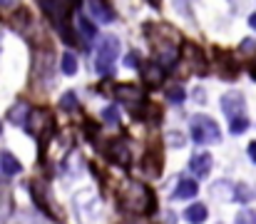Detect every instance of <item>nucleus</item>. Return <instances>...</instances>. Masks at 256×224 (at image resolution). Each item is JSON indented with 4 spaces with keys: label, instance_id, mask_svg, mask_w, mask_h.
I'll list each match as a JSON object with an SVG mask.
<instances>
[{
    "label": "nucleus",
    "instance_id": "f257e3e1",
    "mask_svg": "<svg viewBox=\"0 0 256 224\" xmlns=\"http://www.w3.org/2000/svg\"><path fill=\"white\" fill-rule=\"evenodd\" d=\"M122 207L134 214H147L154 207V194L142 182H127V187L122 192Z\"/></svg>",
    "mask_w": 256,
    "mask_h": 224
},
{
    "label": "nucleus",
    "instance_id": "f03ea898",
    "mask_svg": "<svg viewBox=\"0 0 256 224\" xmlns=\"http://www.w3.org/2000/svg\"><path fill=\"white\" fill-rule=\"evenodd\" d=\"M120 58V40L114 35H104L100 48H97V60H94V68L100 75H110L112 73V65L117 63Z\"/></svg>",
    "mask_w": 256,
    "mask_h": 224
},
{
    "label": "nucleus",
    "instance_id": "7ed1b4c3",
    "mask_svg": "<svg viewBox=\"0 0 256 224\" xmlns=\"http://www.w3.org/2000/svg\"><path fill=\"white\" fill-rule=\"evenodd\" d=\"M192 140L199 142V145H216L222 140V130L212 117L199 115V117L192 120Z\"/></svg>",
    "mask_w": 256,
    "mask_h": 224
},
{
    "label": "nucleus",
    "instance_id": "20e7f679",
    "mask_svg": "<svg viewBox=\"0 0 256 224\" xmlns=\"http://www.w3.org/2000/svg\"><path fill=\"white\" fill-rule=\"evenodd\" d=\"M219 105H222V112L229 117V122L232 120H239V117H246V100H244L242 92H226V95H222Z\"/></svg>",
    "mask_w": 256,
    "mask_h": 224
},
{
    "label": "nucleus",
    "instance_id": "39448f33",
    "mask_svg": "<svg viewBox=\"0 0 256 224\" xmlns=\"http://www.w3.org/2000/svg\"><path fill=\"white\" fill-rule=\"evenodd\" d=\"M25 130L32 135V137H42L52 130V117L48 110H30L28 115V122H25Z\"/></svg>",
    "mask_w": 256,
    "mask_h": 224
},
{
    "label": "nucleus",
    "instance_id": "423d86ee",
    "mask_svg": "<svg viewBox=\"0 0 256 224\" xmlns=\"http://www.w3.org/2000/svg\"><path fill=\"white\" fill-rule=\"evenodd\" d=\"M87 10H90V15H92L97 23H104V25L114 23V13H112V8H110L107 3L92 0V3H87Z\"/></svg>",
    "mask_w": 256,
    "mask_h": 224
},
{
    "label": "nucleus",
    "instance_id": "0eeeda50",
    "mask_svg": "<svg viewBox=\"0 0 256 224\" xmlns=\"http://www.w3.org/2000/svg\"><path fill=\"white\" fill-rule=\"evenodd\" d=\"M212 164H214V159H212L209 152H199V154H194V157L189 159V169H192L196 177H206V174L212 172Z\"/></svg>",
    "mask_w": 256,
    "mask_h": 224
},
{
    "label": "nucleus",
    "instance_id": "6e6552de",
    "mask_svg": "<svg viewBox=\"0 0 256 224\" xmlns=\"http://www.w3.org/2000/svg\"><path fill=\"white\" fill-rule=\"evenodd\" d=\"M0 172H2V177H15L22 172V164L15 159L12 152H0Z\"/></svg>",
    "mask_w": 256,
    "mask_h": 224
},
{
    "label": "nucleus",
    "instance_id": "1a4fd4ad",
    "mask_svg": "<svg viewBox=\"0 0 256 224\" xmlns=\"http://www.w3.org/2000/svg\"><path fill=\"white\" fill-rule=\"evenodd\" d=\"M142 77H144V82L147 85H160L162 82V77H164V68L160 65V63H144L142 65Z\"/></svg>",
    "mask_w": 256,
    "mask_h": 224
},
{
    "label": "nucleus",
    "instance_id": "9d476101",
    "mask_svg": "<svg viewBox=\"0 0 256 224\" xmlns=\"http://www.w3.org/2000/svg\"><path fill=\"white\" fill-rule=\"evenodd\" d=\"M75 28H78V35L85 43H92L97 38V28L90 23V18H85V15H75Z\"/></svg>",
    "mask_w": 256,
    "mask_h": 224
},
{
    "label": "nucleus",
    "instance_id": "9b49d317",
    "mask_svg": "<svg viewBox=\"0 0 256 224\" xmlns=\"http://www.w3.org/2000/svg\"><path fill=\"white\" fill-rule=\"evenodd\" d=\"M110 157L114 159V162H120V164H130V145L127 142H122V140H114L112 145H110Z\"/></svg>",
    "mask_w": 256,
    "mask_h": 224
},
{
    "label": "nucleus",
    "instance_id": "f8f14e48",
    "mask_svg": "<svg viewBox=\"0 0 256 224\" xmlns=\"http://www.w3.org/2000/svg\"><path fill=\"white\" fill-rule=\"evenodd\" d=\"M196 192H199V187L194 179H179V184L174 189V199H192V197H196Z\"/></svg>",
    "mask_w": 256,
    "mask_h": 224
},
{
    "label": "nucleus",
    "instance_id": "ddd939ff",
    "mask_svg": "<svg viewBox=\"0 0 256 224\" xmlns=\"http://www.w3.org/2000/svg\"><path fill=\"white\" fill-rule=\"evenodd\" d=\"M206 217H209V209L204 204H192V207L184 209V219L189 224H204Z\"/></svg>",
    "mask_w": 256,
    "mask_h": 224
},
{
    "label": "nucleus",
    "instance_id": "4468645a",
    "mask_svg": "<svg viewBox=\"0 0 256 224\" xmlns=\"http://www.w3.org/2000/svg\"><path fill=\"white\" fill-rule=\"evenodd\" d=\"M28 115H30L28 105H25V102H15V105L10 107V112H8V120H10L12 125H22V122H28Z\"/></svg>",
    "mask_w": 256,
    "mask_h": 224
},
{
    "label": "nucleus",
    "instance_id": "2eb2a0df",
    "mask_svg": "<svg viewBox=\"0 0 256 224\" xmlns=\"http://www.w3.org/2000/svg\"><path fill=\"white\" fill-rule=\"evenodd\" d=\"M117 95H120L122 100H127V102L142 100V90H140L137 85H120V87H117Z\"/></svg>",
    "mask_w": 256,
    "mask_h": 224
},
{
    "label": "nucleus",
    "instance_id": "dca6fc26",
    "mask_svg": "<svg viewBox=\"0 0 256 224\" xmlns=\"http://www.w3.org/2000/svg\"><path fill=\"white\" fill-rule=\"evenodd\" d=\"M60 70L65 75H75L78 73V58H75L72 53H65L62 60H60Z\"/></svg>",
    "mask_w": 256,
    "mask_h": 224
},
{
    "label": "nucleus",
    "instance_id": "f3484780",
    "mask_svg": "<svg viewBox=\"0 0 256 224\" xmlns=\"http://www.w3.org/2000/svg\"><path fill=\"white\" fill-rule=\"evenodd\" d=\"M167 100H170L172 105H182L184 100H186V95H184V90H182V85H174L167 90Z\"/></svg>",
    "mask_w": 256,
    "mask_h": 224
},
{
    "label": "nucleus",
    "instance_id": "a211bd4d",
    "mask_svg": "<svg viewBox=\"0 0 256 224\" xmlns=\"http://www.w3.org/2000/svg\"><path fill=\"white\" fill-rule=\"evenodd\" d=\"M102 120H104V125H117V122H120V110H117L114 105L104 107V112H102Z\"/></svg>",
    "mask_w": 256,
    "mask_h": 224
},
{
    "label": "nucleus",
    "instance_id": "6ab92c4d",
    "mask_svg": "<svg viewBox=\"0 0 256 224\" xmlns=\"http://www.w3.org/2000/svg\"><path fill=\"white\" fill-rule=\"evenodd\" d=\"M234 224H256V212L254 209H242L236 214V222Z\"/></svg>",
    "mask_w": 256,
    "mask_h": 224
},
{
    "label": "nucleus",
    "instance_id": "aec40b11",
    "mask_svg": "<svg viewBox=\"0 0 256 224\" xmlns=\"http://www.w3.org/2000/svg\"><path fill=\"white\" fill-rule=\"evenodd\" d=\"M246 127H249V120H246V117H239V120H232V122H229V130H232L234 135L246 132Z\"/></svg>",
    "mask_w": 256,
    "mask_h": 224
},
{
    "label": "nucleus",
    "instance_id": "412c9836",
    "mask_svg": "<svg viewBox=\"0 0 256 224\" xmlns=\"http://www.w3.org/2000/svg\"><path fill=\"white\" fill-rule=\"evenodd\" d=\"M167 145H170V147H184V135L170 132V135H167Z\"/></svg>",
    "mask_w": 256,
    "mask_h": 224
},
{
    "label": "nucleus",
    "instance_id": "4be33fe9",
    "mask_svg": "<svg viewBox=\"0 0 256 224\" xmlns=\"http://www.w3.org/2000/svg\"><path fill=\"white\" fill-rule=\"evenodd\" d=\"M236 199H239V202H249V199H252V189H249L246 184L236 187Z\"/></svg>",
    "mask_w": 256,
    "mask_h": 224
},
{
    "label": "nucleus",
    "instance_id": "5701e85b",
    "mask_svg": "<svg viewBox=\"0 0 256 224\" xmlns=\"http://www.w3.org/2000/svg\"><path fill=\"white\" fill-rule=\"evenodd\" d=\"M62 107H68V110H75V107H78V100H75L72 92H65V97H62Z\"/></svg>",
    "mask_w": 256,
    "mask_h": 224
},
{
    "label": "nucleus",
    "instance_id": "b1692460",
    "mask_svg": "<svg viewBox=\"0 0 256 224\" xmlns=\"http://www.w3.org/2000/svg\"><path fill=\"white\" fill-rule=\"evenodd\" d=\"M242 50H256V43L254 40H246V43L242 45Z\"/></svg>",
    "mask_w": 256,
    "mask_h": 224
},
{
    "label": "nucleus",
    "instance_id": "393cba45",
    "mask_svg": "<svg viewBox=\"0 0 256 224\" xmlns=\"http://www.w3.org/2000/svg\"><path fill=\"white\" fill-rule=\"evenodd\" d=\"M249 157H252V162H256V142L249 145Z\"/></svg>",
    "mask_w": 256,
    "mask_h": 224
},
{
    "label": "nucleus",
    "instance_id": "a878e982",
    "mask_svg": "<svg viewBox=\"0 0 256 224\" xmlns=\"http://www.w3.org/2000/svg\"><path fill=\"white\" fill-rule=\"evenodd\" d=\"M249 25H252V28H254V30H256V13H254V15H252V18H249Z\"/></svg>",
    "mask_w": 256,
    "mask_h": 224
},
{
    "label": "nucleus",
    "instance_id": "bb28decb",
    "mask_svg": "<svg viewBox=\"0 0 256 224\" xmlns=\"http://www.w3.org/2000/svg\"><path fill=\"white\" fill-rule=\"evenodd\" d=\"M0 132H2V122H0Z\"/></svg>",
    "mask_w": 256,
    "mask_h": 224
}]
</instances>
